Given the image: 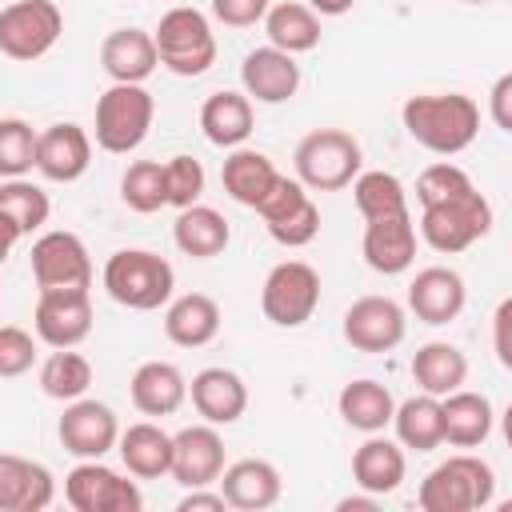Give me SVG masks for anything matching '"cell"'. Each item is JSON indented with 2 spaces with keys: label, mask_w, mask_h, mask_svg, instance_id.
I'll return each instance as SVG.
<instances>
[{
  "label": "cell",
  "mask_w": 512,
  "mask_h": 512,
  "mask_svg": "<svg viewBox=\"0 0 512 512\" xmlns=\"http://www.w3.org/2000/svg\"><path fill=\"white\" fill-rule=\"evenodd\" d=\"M416 500L424 512H480L496 500V472L472 452L448 456L420 480Z\"/></svg>",
  "instance_id": "7a4b0ae2"
},
{
  "label": "cell",
  "mask_w": 512,
  "mask_h": 512,
  "mask_svg": "<svg viewBox=\"0 0 512 512\" xmlns=\"http://www.w3.org/2000/svg\"><path fill=\"white\" fill-rule=\"evenodd\" d=\"M200 128L216 148H240L252 136V96L248 92H212L200 104Z\"/></svg>",
  "instance_id": "4dcf8cb0"
},
{
  "label": "cell",
  "mask_w": 512,
  "mask_h": 512,
  "mask_svg": "<svg viewBox=\"0 0 512 512\" xmlns=\"http://www.w3.org/2000/svg\"><path fill=\"white\" fill-rule=\"evenodd\" d=\"M352 4H356V0H308V8L320 12V16H344Z\"/></svg>",
  "instance_id": "f907efd6"
},
{
  "label": "cell",
  "mask_w": 512,
  "mask_h": 512,
  "mask_svg": "<svg viewBox=\"0 0 512 512\" xmlns=\"http://www.w3.org/2000/svg\"><path fill=\"white\" fill-rule=\"evenodd\" d=\"M64 32V12L52 0H12L0 12V52L8 60H40L56 48Z\"/></svg>",
  "instance_id": "ba28073f"
},
{
  "label": "cell",
  "mask_w": 512,
  "mask_h": 512,
  "mask_svg": "<svg viewBox=\"0 0 512 512\" xmlns=\"http://www.w3.org/2000/svg\"><path fill=\"white\" fill-rule=\"evenodd\" d=\"M264 32H268V44H276L292 56L312 52L320 44V12H312L308 4H296V0H280L268 8Z\"/></svg>",
  "instance_id": "8d00e7d4"
},
{
  "label": "cell",
  "mask_w": 512,
  "mask_h": 512,
  "mask_svg": "<svg viewBox=\"0 0 512 512\" xmlns=\"http://www.w3.org/2000/svg\"><path fill=\"white\" fill-rule=\"evenodd\" d=\"M440 404H444V444H452V448H476V444H484L492 436L496 416H492L488 396L468 392V388H456V392L440 396Z\"/></svg>",
  "instance_id": "1f68e13d"
},
{
  "label": "cell",
  "mask_w": 512,
  "mask_h": 512,
  "mask_svg": "<svg viewBox=\"0 0 512 512\" xmlns=\"http://www.w3.org/2000/svg\"><path fill=\"white\" fill-rule=\"evenodd\" d=\"M292 164H296V180L304 188L340 192L360 176L364 152H360L356 136H348L344 128H316L296 144Z\"/></svg>",
  "instance_id": "277c9868"
},
{
  "label": "cell",
  "mask_w": 512,
  "mask_h": 512,
  "mask_svg": "<svg viewBox=\"0 0 512 512\" xmlns=\"http://www.w3.org/2000/svg\"><path fill=\"white\" fill-rule=\"evenodd\" d=\"M376 504H380V496H376V492H364V496H344L336 508H340V512H372Z\"/></svg>",
  "instance_id": "681fc988"
},
{
  "label": "cell",
  "mask_w": 512,
  "mask_h": 512,
  "mask_svg": "<svg viewBox=\"0 0 512 512\" xmlns=\"http://www.w3.org/2000/svg\"><path fill=\"white\" fill-rule=\"evenodd\" d=\"M492 348H496V360L512 372V296H504L492 312Z\"/></svg>",
  "instance_id": "bcb514c9"
},
{
  "label": "cell",
  "mask_w": 512,
  "mask_h": 512,
  "mask_svg": "<svg viewBox=\"0 0 512 512\" xmlns=\"http://www.w3.org/2000/svg\"><path fill=\"white\" fill-rule=\"evenodd\" d=\"M56 436H60V444H64L68 456H76V460H100V456H108L120 444V420H116V412L108 404L80 396V400H72L64 408V416L56 424Z\"/></svg>",
  "instance_id": "5bb4252c"
},
{
  "label": "cell",
  "mask_w": 512,
  "mask_h": 512,
  "mask_svg": "<svg viewBox=\"0 0 512 512\" xmlns=\"http://www.w3.org/2000/svg\"><path fill=\"white\" fill-rule=\"evenodd\" d=\"M128 392H132L136 412H144V416H172V412H180V404L188 400V380H184V372H180L176 364H168V360H144V364L132 372Z\"/></svg>",
  "instance_id": "83f0119b"
},
{
  "label": "cell",
  "mask_w": 512,
  "mask_h": 512,
  "mask_svg": "<svg viewBox=\"0 0 512 512\" xmlns=\"http://www.w3.org/2000/svg\"><path fill=\"white\" fill-rule=\"evenodd\" d=\"M240 84L256 104H284L300 88V64H296L292 52H284L276 44H264V48H252L244 56Z\"/></svg>",
  "instance_id": "ac0fdd59"
},
{
  "label": "cell",
  "mask_w": 512,
  "mask_h": 512,
  "mask_svg": "<svg viewBox=\"0 0 512 512\" xmlns=\"http://www.w3.org/2000/svg\"><path fill=\"white\" fill-rule=\"evenodd\" d=\"M176 452H172V480L180 488H208L220 484L224 476V440L216 432V424H188L176 436Z\"/></svg>",
  "instance_id": "e0dca14e"
},
{
  "label": "cell",
  "mask_w": 512,
  "mask_h": 512,
  "mask_svg": "<svg viewBox=\"0 0 512 512\" xmlns=\"http://www.w3.org/2000/svg\"><path fill=\"white\" fill-rule=\"evenodd\" d=\"M364 264L380 276H400L412 268L416 260V224L412 212H388V216H372L364 220V240H360Z\"/></svg>",
  "instance_id": "2e32d148"
},
{
  "label": "cell",
  "mask_w": 512,
  "mask_h": 512,
  "mask_svg": "<svg viewBox=\"0 0 512 512\" xmlns=\"http://www.w3.org/2000/svg\"><path fill=\"white\" fill-rule=\"evenodd\" d=\"M100 68L112 84H144L160 68L156 36L144 28H116L100 44Z\"/></svg>",
  "instance_id": "ffe728a7"
},
{
  "label": "cell",
  "mask_w": 512,
  "mask_h": 512,
  "mask_svg": "<svg viewBox=\"0 0 512 512\" xmlns=\"http://www.w3.org/2000/svg\"><path fill=\"white\" fill-rule=\"evenodd\" d=\"M92 164V136L72 124V120H60V124H48L40 132V148H36V172L52 184H72L88 172Z\"/></svg>",
  "instance_id": "d6986e66"
},
{
  "label": "cell",
  "mask_w": 512,
  "mask_h": 512,
  "mask_svg": "<svg viewBox=\"0 0 512 512\" xmlns=\"http://www.w3.org/2000/svg\"><path fill=\"white\" fill-rule=\"evenodd\" d=\"M420 240L444 256H456L464 248H472L480 236H488L492 228V204L480 188L440 200V204H424L420 208Z\"/></svg>",
  "instance_id": "52a82bcc"
},
{
  "label": "cell",
  "mask_w": 512,
  "mask_h": 512,
  "mask_svg": "<svg viewBox=\"0 0 512 512\" xmlns=\"http://www.w3.org/2000/svg\"><path fill=\"white\" fill-rule=\"evenodd\" d=\"M220 492L228 500V508H240V512H264L280 500L284 492V480H280V468L272 460H260V456H248V460H236L224 468L220 476Z\"/></svg>",
  "instance_id": "603a6c76"
},
{
  "label": "cell",
  "mask_w": 512,
  "mask_h": 512,
  "mask_svg": "<svg viewBox=\"0 0 512 512\" xmlns=\"http://www.w3.org/2000/svg\"><path fill=\"white\" fill-rule=\"evenodd\" d=\"M172 240L184 256H196V260H208V256H220L232 240V228L228 220L208 208V204H192V208H180L176 224H172Z\"/></svg>",
  "instance_id": "836d02e7"
},
{
  "label": "cell",
  "mask_w": 512,
  "mask_h": 512,
  "mask_svg": "<svg viewBox=\"0 0 512 512\" xmlns=\"http://www.w3.org/2000/svg\"><path fill=\"white\" fill-rule=\"evenodd\" d=\"M336 408L344 416L348 428L372 436V432H384L396 416V400L392 392L380 384V380H348L336 396Z\"/></svg>",
  "instance_id": "d6a6232c"
},
{
  "label": "cell",
  "mask_w": 512,
  "mask_h": 512,
  "mask_svg": "<svg viewBox=\"0 0 512 512\" xmlns=\"http://www.w3.org/2000/svg\"><path fill=\"white\" fill-rule=\"evenodd\" d=\"M500 512H512V500H500Z\"/></svg>",
  "instance_id": "f5cc1de1"
},
{
  "label": "cell",
  "mask_w": 512,
  "mask_h": 512,
  "mask_svg": "<svg viewBox=\"0 0 512 512\" xmlns=\"http://www.w3.org/2000/svg\"><path fill=\"white\" fill-rule=\"evenodd\" d=\"M408 332V316L392 296H360L344 312V340L356 352H392Z\"/></svg>",
  "instance_id": "9a60e30c"
},
{
  "label": "cell",
  "mask_w": 512,
  "mask_h": 512,
  "mask_svg": "<svg viewBox=\"0 0 512 512\" xmlns=\"http://www.w3.org/2000/svg\"><path fill=\"white\" fill-rule=\"evenodd\" d=\"M256 212H260L268 236L276 244H284V248H304L320 232V208L312 204L308 188L300 180H292V176H280L276 188L264 196V204Z\"/></svg>",
  "instance_id": "8fae6325"
},
{
  "label": "cell",
  "mask_w": 512,
  "mask_h": 512,
  "mask_svg": "<svg viewBox=\"0 0 512 512\" xmlns=\"http://www.w3.org/2000/svg\"><path fill=\"white\" fill-rule=\"evenodd\" d=\"M488 116L496 128L512 132V72H504L488 92Z\"/></svg>",
  "instance_id": "7dc6e473"
},
{
  "label": "cell",
  "mask_w": 512,
  "mask_h": 512,
  "mask_svg": "<svg viewBox=\"0 0 512 512\" xmlns=\"http://www.w3.org/2000/svg\"><path fill=\"white\" fill-rule=\"evenodd\" d=\"M156 100L144 84H112L96 100V144L112 156H128L148 140Z\"/></svg>",
  "instance_id": "8992f818"
},
{
  "label": "cell",
  "mask_w": 512,
  "mask_h": 512,
  "mask_svg": "<svg viewBox=\"0 0 512 512\" xmlns=\"http://www.w3.org/2000/svg\"><path fill=\"white\" fill-rule=\"evenodd\" d=\"M352 200L360 208L364 220L372 216H388V212H404L408 208V192L400 184V176L384 172V168H372V172H360L352 180Z\"/></svg>",
  "instance_id": "ab89813d"
},
{
  "label": "cell",
  "mask_w": 512,
  "mask_h": 512,
  "mask_svg": "<svg viewBox=\"0 0 512 512\" xmlns=\"http://www.w3.org/2000/svg\"><path fill=\"white\" fill-rule=\"evenodd\" d=\"M412 380L420 384V392L448 396V392L464 388V380H468V356L456 344H448V340H428L412 356Z\"/></svg>",
  "instance_id": "e575fe53"
},
{
  "label": "cell",
  "mask_w": 512,
  "mask_h": 512,
  "mask_svg": "<svg viewBox=\"0 0 512 512\" xmlns=\"http://www.w3.org/2000/svg\"><path fill=\"white\" fill-rule=\"evenodd\" d=\"M472 188H476L472 176H468L460 164H452V160L428 164V168L416 176V200H420V208H424V204L452 200V196H464V192H472Z\"/></svg>",
  "instance_id": "b9f144b4"
},
{
  "label": "cell",
  "mask_w": 512,
  "mask_h": 512,
  "mask_svg": "<svg viewBox=\"0 0 512 512\" xmlns=\"http://www.w3.org/2000/svg\"><path fill=\"white\" fill-rule=\"evenodd\" d=\"M404 472H408V460H404V444L400 440H388L380 432H372L356 452H352V480L360 492H376V496H388L404 484Z\"/></svg>",
  "instance_id": "484cf974"
},
{
  "label": "cell",
  "mask_w": 512,
  "mask_h": 512,
  "mask_svg": "<svg viewBox=\"0 0 512 512\" xmlns=\"http://www.w3.org/2000/svg\"><path fill=\"white\" fill-rule=\"evenodd\" d=\"M32 360H36L32 332H24L20 324H4L0 328V376L16 380V376H24L32 368Z\"/></svg>",
  "instance_id": "ee69618b"
},
{
  "label": "cell",
  "mask_w": 512,
  "mask_h": 512,
  "mask_svg": "<svg viewBox=\"0 0 512 512\" xmlns=\"http://www.w3.org/2000/svg\"><path fill=\"white\" fill-rule=\"evenodd\" d=\"M56 496V480L40 460L16 452L0 456V512H44Z\"/></svg>",
  "instance_id": "7402d4cb"
},
{
  "label": "cell",
  "mask_w": 512,
  "mask_h": 512,
  "mask_svg": "<svg viewBox=\"0 0 512 512\" xmlns=\"http://www.w3.org/2000/svg\"><path fill=\"white\" fill-rule=\"evenodd\" d=\"M220 332V304L204 292H184L176 300H168L164 312V336L176 348H204L208 340H216Z\"/></svg>",
  "instance_id": "f546056e"
},
{
  "label": "cell",
  "mask_w": 512,
  "mask_h": 512,
  "mask_svg": "<svg viewBox=\"0 0 512 512\" xmlns=\"http://www.w3.org/2000/svg\"><path fill=\"white\" fill-rule=\"evenodd\" d=\"M100 280H104V292L116 304L132 308V312H152V308L168 304L172 288H176L172 264L160 252H148V248H120V252H112Z\"/></svg>",
  "instance_id": "3957f363"
},
{
  "label": "cell",
  "mask_w": 512,
  "mask_h": 512,
  "mask_svg": "<svg viewBox=\"0 0 512 512\" xmlns=\"http://www.w3.org/2000/svg\"><path fill=\"white\" fill-rule=\"evenodd\" d=\"M120 200L148 216V212H160L168 204V180H164V164L160 160H132L128 172L120 176Z\"/></svg>",
  "instance_id": "f35d334b"
},
{
  "label": "cell",
  "mask_w": 512,
  "mask_h": 512,
  "mask_svg": "<svg viewBox=\"0 0 512 512\" xmlns=\"http://www.w3.org/2000/svg\"><path fill=\"white\" fill-rule=\"evenodd\" d=\"M52 216V200L40 184L24 180V176H12V180H0V228H4V248L12 252L20 236H32L48 224Z\"/></svg>",
  "instance_id": "d4e9b609"
},
{
  "label": "cell",
  "mask_w": 512,
  "mask_h": 512,
  "mask_svg": "<svg viewBox=\"0 0 512 512\" xmlns=\"http://www.w3.org/2000/svg\"><path fill=\"white\" fill-rule=\"evenodd\" d=\"M464 300H468V288H464V276L452 272V268H420L408 284V308L416 312V320L424 324H448L464 312Z\"/></svg>",
  "instance_id": "44dd1931"
},
{
  "label": "cell",
  "mask_w": 512,
  "mask_h": 512,
  "mask_svg": "<svg viewBox=\"0 0 512 512\" xmlns=\"http://www.w3.org/2000/svg\"><path fill=\"white\" fill-rule=\"evenodd\" d=\"M32 280L40 292L92 288V256L76 232H44L32 244Z\"/></svg>",
  "instance_id": "7c38bea8"
},
{
  "label": "cell",
  "mask_w": 512,
  "mask_h": 512,
  "mask_svg": "<svg viewBox=\"0 0 512 512\" xmlns=\"http://www.w3.org/2000/svg\"><path fill=\"white\" fill-rule=\"evenodd\" d=\"M36 148H40V132H32L28 120L20 116H4L0 120V176H28L36 168Z\"/></svg>",
  "instance_id": "60d3db41"
},
{
  "label": "cell",
  "mask_w": 512,
  "mask_h": 512,
  "mask_svg": "<svg viewBox=\"0 0 512 512\" xmlns=\"http://www.w3.org/2000/svg\"><path fill=\"white\" fill-rule=\"evenodd\" d=\"M500 428H504V440H508V448H512V404L504 408V416H500Z\"/></svg>",
  "instance_id": "816d5d0a"
},
{
  "label": "cell",
  "mask_w": 512,
  "mask_h": 512,
  "mask_svg": "<svg viewBox=\"0 0 512 512\" xmlns=\"http://www.w3.org/2000/svg\"><path fill=\"white\" fill-rule=\"evenodd\" d=\"M36 340L48 348H76L92 332V296L88 288H52L40 292L36 312H32Z\"/></svg>",
  "instance_id": "4fadbf2b"
},
{
  "label": "cell",
  "mask_w": 512,
  "mask_h": 512,
  "mask_svg": "<svg viewBox=\"0 0 512 512\" xmlns=\"http://www.w3.org/2000/svg\"><path fill=\"white\" fill-rule=\"evenodd\" d=\"M404 132L436 152V156H456L464 152L476 132H480V108L472 96L464 92H424V96H408L400 108Z\"/></svg>",
  "instance_id": "6da1fadb"
},
{
  "label": "cell",
  "mask_w": 512,
  "mask_h": 512,
  "mask_svg": "<svg viewBox=\"0 0 512 512\" xmlns=\"http://www.w3.org/2000/svg\"><path fill=\"white\" fill-rule=\"evenodd\" d=\"M272 0H212V16L224 24V28H252V24H264Z\"/></svg>",
  "instance_id": "f6af8a7d"
},
{
  "label": "cell",
  "mask_w": 512,
  "mask_h": 512,
  "mask_svg": "<svg viewBox=\"0 0 512 512\" xmlns=\"http://www.w3.org/2000/svg\"><path fill=\"white\" fill-rule=\"evenodd\" d=\"M124 468L136 476V480H160V476H172V452H176V440L152 424V420H140V424H128L120 432V444H116Z\"/></svg>",
  "instance_id": "4316f807"
},
{
  "label": "cell",
  "mask_w": 512,
  "mask_h": 512,
  "mask_svg": "<svg viewBox=\"0 0 512 512\" xmlns=\"http://www.w3.org/2000/svg\"><path fill=\"white\" fill-rule=\"evenodd\" d=\"M164 180H168V204L172 208H192L204 192V168L192 156L164 160Z\"/></svg>",
  "instance_id": "7bdbcfd3"
},
{
  "label": "cell",
  "mask_w": 512,
  "mask_h": 512,
  "mask_svg": "<svg viewBox=\"0 0 512 512\" xmlns=\"http://www.w3.org/2000/svg\"><path fill=\"white\" fill-rule=\"evenodd\" d=\"M276 180H280L276 164H272L264 152L244 148V144L232 148V152L224 156V164H220V184H224V192H228L236 204H244V208H260L264 196L276 188Z\"/></svg>",
  "instance_id": "f1b7e54d"
},
{
  "label": "cell",
  "mask_w": 512,
  "mask_h": 512,
  "mask_svg": "<svg viewBox=\"0 0 512 512\" xmlns=\"http://www.w3.org/2000/svg\"><path fill=\"white\" fill-rule=\"evenodd\" d=\"M228 500L224 492H208V488H188V496H180L176 512H224Z\"/></svg>",
  "instance_id": "c3c4849f"
},
{
  "label": "cell",
  "mask_w": 512,
  "mask_h": 512,
  "mask_svg": "<svg viewBox=\"0 0 512 512\" xmlns=\"http://www.w3.org/2000/svg\"><path fill=\"white\" fill-rule=\"evenodd\" d=\"M392 428H396V440L412 452L440 448L444 444V404H440V396H432V392L408 396L404 404H396Z\"/></svg>",
  "instance_id": "d590c367"
},
{
  "label": "cell",
  "mask_w": 512,
  "mask_h": 512,
  "mask_svg": "<svg viewBox=\"0 0 512 512\" xmlns=\"http://www.w3.org/2000/svg\"><path fill=\"white\" fill-rule=\"evenodd\" d=\"M320 304V272L304 260H280L260 288V312L276 328H300Z\"/></svg>",
  "instance_id": "9c48e42d"
},
{
  "label": "cell",
  "mask_w": 512,
  "mask_h": 512,
  "mask_svg": "<svg viewBox=\"0 0 512 512\" xmlns=\"http://www.w3.org/2000/svg\"><path fill=\"white\" fill-rule=\"evenodd\" d=\"M156 48H160V64L172 76H204L216 64V36L212 24L200 8L192 4H176L160 16L156 24Z\"/></svg>",
  "instance_id": "5b68a950"
},
{
  "label": "cell",
  "mask_w": 512,
  "mask_h": 512,
  "mask_svg": "<svg viewBox=\"0 0 512 512\" xmlns=\"http://www.w3.org/2000/svg\"><path fill=\"white\" fill-rule=\"evenodd\" d=\"M192 408L208 420V424H236L248 412V384L232 372V368H200L188 384Z\"/></svg>",
  "instance_id": "cb8c5ba5"
},
{
  "label": "cell",
  "mask_w": 512,
  "mask_h": 512,
  "mask_svg": "<svg viewBox=\"0 0 512 512\" xmlns=\"http://www.w3.org/2000/svg\"><path fill=\"white\" fill-rule=\"evenodd\" d=\"M468 4H488V0H468Z\"/></svg>",
  "instance_id": "db71d44e"
},
{
  "label": "cell",
  "mask_w": 512,
  "mask_h": 512,
  "mask_svg": "<svg viewBox=\"0 0 512 512\" xmlns=\"http://www.w3.org/2000/svg\"><path fill=\"white\" fill-rule=\"evenodd\" d=\"M128 476H120L116 468H108L100 460H80L64 476V500L76 512H140L144 508V492Z\"/></svg>",
  "instance_id": "30bf717a"
},
{
  "label": "cell",
  "mask_w": 512,
  "mask_h": 512,
  "mask_svg": "<svg viewBox=\"0 0 512 512\" xmlns=\"http://www.w3.org/2000/svg\"><path fill=\"white\" fill-rule=\"evenodd\" d=\"M92 388V364L76 348H52V356L40 364V392L48 400H80Z\"/></svg>",
  "instance_id": "74e56055"
}]
</instances>
